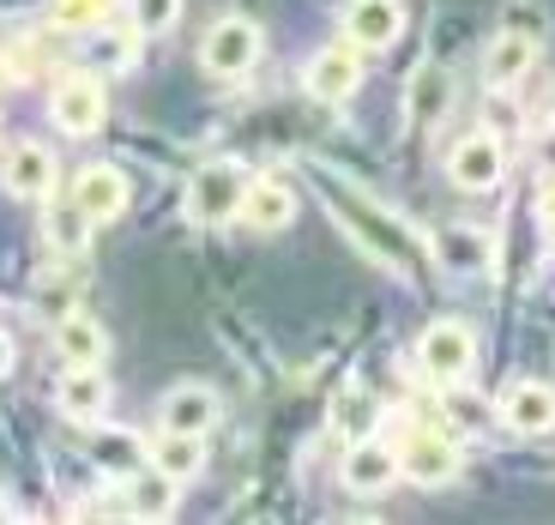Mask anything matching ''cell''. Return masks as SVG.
I'll return each instance as SVG.
<instances>
[{"label":"cell","mask_w":555,"mask_h":525,"mask_svg":"<svg viewBox=\"0 0 555 525\" xmlns=\"http://www.w3.org/2000/svg\"><path fill=\"white\" fill-rule=\"evenodd\" d=\"M320 188H326V200H333V212L345 218V230L357 235L362 248L375 254V260H387L392 272H423V260H429V248L416 242V230L404 218H392L387 206H375V200L362 194V188H350V181L338 176H320Z\"/></svg>","instance_id":"6da1fadb"},{"label":"cell","mask_w":555,"mask_h":525,"mask_svg":"<svg viewBox=\"0 0 555 525\" xmlns=\"http://www.w3.org/2000/svg\"><path fill=\"white\" fill-rule=\"evenodd\" d=\"M248 169L236 164V157H218V164L194 169V181H188V218L194 223H230L242 212V200H248Z\"/></svg>","instance_id":"7a4b0ae2"},{"label":"cell","mask_w":555,"mask_h":525,"mask_svg":"<svg viewBox=\"0 0 555 525\" xmlns=\"http://www.w3.org/2000/svg\"><path fill=\"white\" fill-rule=\"evenodd\" d=\"M416 362H423V374H429L435 387H459V381L477 369L472 326H465V320H435V326H423V338H416Z\"/></svg>","instance_id":"3957f363"},{"label":"cell","mask_w":555,"mask_h":525,"mask_svg":"<svg viewBox=\"0 0 555 525\" xmlns=\"http://www.w3.org/2000/svg\"><path fill=\"white\" fill-rule=\"evenodd\" d=\"M459 471H465V459H459V441L447 428H411L399 441V477L404 484L441 489V484H453Z\"/></svg>","instance_id":"277c9868"},{"label":"cell","mask_w":555,"mask_h":525,"mask_svg":"<svg viewBox=\"0 0 555 525\" xmlns=\"http://www.w3.org/2000/svg\"><path fill=\"white\" fill-rule=\"evenodd\" d=\"M266 37L254 18L242 13H223L218 25L206 30V42H199V61H206L211 79H242V73H254V61H260Z\"/></svg>","instance_id":"5b68a950"},{"label":"cell","mask_w":555,"mask_h":525,"mask_svg":"<svg viewBox=\"0 0 555 525\" xmlns=\"http://www.w3.org/2000/svg\"><path fill=\"white\" fill-rule=\"evenodd\" d=\"M49 115H55V127H61V133H73V139L98 133L103 115H109L98 73H85V67H79V73H67V79L55 85V98H49Z\"/></svg>","instance_id":"8992f818"},{"label":"cell","mask_w":555,"mask_h":525,"mask_svg":"<svg viewBox=\"0 0 555 525\" xmlns=\"http://www.w3.org/2000/svg\"><path fill=\"white\" fill-rule=\"evenodd\" d=\"M338 484L350 496H387L399 484V447L375 441V435H362V441L345 447V465H338Z\"/></svg>","instance_id":"52a82bcc"},{"label":"cell","mask_w":555,"mask_h":525,"mask_svg":"<svg viewBox=\"0 0 555 525\" xmlns=\"http://www.w3.org/2000/svg\"><path fill=\"white\" fill-rule=\"evenodd\" d=\"M302 85H308V98H314V103H350V98H357V85H362L357 42H326V49L308 61Z\"/></svg>","instance_id":"ba28073f"},{"label":"cell","mask_w":555,"mask_h":525,"mask_svg":"<svg viewBox=\"0 0 555 525\" xmlns=\"http://www.w3.org/2000/svg\"><path fill=\"white\" fill-rule=\"evenodd\" d=\"M429 260L453 278H483L489 266H495V242H489L483 230H472V223H447V230H435Z\"/></svg>","instance_id":"9c48e42d"},{"label":"cell","mask_w":555,"mask_h":525,"mask_svg":"<svg viewBox=\"0 0 555 525\" xmlns=\"http://www.w3.org/2000/svg\"><path fill=\"white\" fill-rule=\"evenodd\" d=\"M501 169H507V152H501L495 133H472V139H459L453 152H447V176H453L465 194H489V188L501 181Z\"/></svg>","instance_id":"30bf717a"},{"label":"cell","mask_w":555,"mask_h":525,"mask_svg":"<svg viewBox=\"0 0 555 525\" xmlns=\"http://www.w3.org/2000/svg\"><path fill=\"white\" fill-rule=\"evenodd\" d=\"M0 188L13 200H49L55 194V152L49 145H13V152L0 157Z\"/></svg>","instance_id":"8fae6325"},{"label":"cell","mask_w":555,"mask_h":525,"mask_svg":"<svg viewBox=\"0 0 555 525\" xmlns=\"http://www.w3.org/2000/svg\"><path fill=\"white\" fill-rule=\"evenodd\" d=\"M501 423L514 435H550L555 428V387L550 381H514L501 393Z\"/></svg>","instance_id":"7c38bea8"},{"label":"cell","mask_w":555,"mask_h":525,"mask_svg":"<svg viewBox=\"0 0 555 525\" xmlns=\"http://www.w3.org/2000/svg\"><path fill=\"white\" fill-rule=\"evenodd\" d=\"M404 30V0H350L345 7V37L357 49H392Z\"/></svg>","instance_id":"4fadbf2b"},{"label":"cell","mask_w":555,"mask_h":525,"mask_svg":"<svg viewBox=\"0 0 555 525\" xmlns=\"http://www.w3.org/2000/svg\"><path fill=\"white\" fill-rule=\"evenodd\" d=\"M73 200L85 206L91 223H109L127 212V176L115 164H85L79 176H73Z\"/></svg>","instance_id":"5bb4252c"},{"label":"cell","mask_w":555,"mask_h":525,"mask_svg":"<svg viewBox=\"0 0 555 525\" xmlns=\"http://www.w3.org/2000/svg\"><path fill=\"white\" fill-rule=\"evenodd\" d=\"M85 453H91V465H98L103 477H115V484H127V477L145 465V441H139L133 428H109V423H91Z\"/></svg>","instance_id":"9a60e30c"},{"label":"cell","mask_w":555,"mask_h":525,"mask_svg":"<svg viewBox=\"0 0 555 525\" xmlns=\"http://www.w3.org/2000/svg\"><path fill=\"white\" fill-rule=\"evenodd\" d=\"M145 465H157L169 484H194L206 471V435H188V428H164L157 441H145Z\"/></svg>","instance_id":"2e32d148"},{"label":"cell","mask_w":555,"mask_h":525,"mask_svg":"<svg viewBox=\"0 0 555 525\" xmlns=\"http://www.w3.org/2000/svg\"><path fill=\"white\" fill-rule=\"evenodd\" d=\"M55 405L73 423H103V411H109V381H103V369L67 362V374H61V387H55Z\"/></svg>","instance_id":"e0dca14e"},{"label":"cell","mask_w":555,"mask_h":525,"mask_svg":"<svg viewBox=\"0 0 555 525\" xmlns=\"http://www.w3.org/2000/svg\"><path fill=\"white\" fill-rule=\"evenodd\" d=\"M248 230H284V223L296 218V194H291V181H278V176H266V181H248V200H242V212H236Z\"/></svg>","instance_id":"ac0fdd59"},{"label":"cell","mask_w":555,"mask_h":525,"mask_svg":"<svg viewBox=\"0 0 555 525\" xmlns=\"http://www.w3.org/2000/svg\"><path fill=\"white\" fill-rule=\"evenodd\" d=\"M218 423V393L206 381H181L164 393V428H188V435H206Z\"/></svg>","instance_id":"d6986e66"},{"label":"cell","mask_w":555,"mask_h":525,"mask_svg":"<svg viewBox=\"0 0 555 525\" xmlns=\"http://www.w3.org/2000/svg\"><path fill=\"white\" fill-rule=\"evenodd\" d=\"M531 61H538V37H526V30H501V37L489 42V55H483V79L495 85V91H507V85H519L531 73Z\"/></svg>","instance_id":"ffe728a7"},{"label":"cell","mask_w":555,"mask_h":525,"mask_svg":"<svg viewBox=\"0 0 555 525\" xmlns=\"http://www.w3.org/2000/svg\"><path fill=\"white\" fill-rule=\"evenodd\" d=\"M55 350L61 362H79V369H103V357H109V338H103V326L91 315H67L55 326Z\"/></svg>","instance_id":"44dd1931"},{"label":"cell","mask_w":555,"mask_h":525,"mask_svg":"<svg viewBox=\"0 0 555 525\" xmlns=\"http://www.w3.org/2000/svg\"><path fill=\"white\" fill-rule=\"evenodd\" d=\"M447 103H453V73H447V61H423L411 73V115L423 127H435L447 115Z\"/></svg>","instance_id":"7402d4cb"},{"label":"cell","mask_w":555,"mask_h":525,"mask_svg":"<svg viewBox=\"0 0 555 525\" xmlns=\"http://www.w3.org/2000/svg\"><path fill=\"white\" fill-rule=\"evenodd\" d=\"M42 235H49V248L61 254H85V242H91V218H85L79 200H42Z\"/></svg>","instance_id":"603a6c76"},{"label":"cell","mask_w":555,"mask_h":525,"mask_svg":"<svg viewBox=\"0 0 555 525\" xmlns=\"http://www.w3.org/2000/svg\"><path fill=\"white\" fill-rule=\"evenodd\" d=\"M127 501H133V520H169L181 501V484H169L157 465H139L127 477Z\"/></svg>","instance_id":"cb8c5ba5"},{"label":"cell","mask_w":555,"mask_h":525,"mask_svg":"<svg viewBox=\"0 0 555 525\" xmlns=\"http://www.w3.org/2000/svg\"><path fill=\"white\" fill-rule=\"evenodd\" d=\"M375 417H380V405H375V393H362V387H345V393H338V405H333V428L345 435V441L375 435Z\"/></svg>","instance_id":"d4e9b609"},{"label":"cell","mask_w":555,"mask_h":525,"mask_svg":"<svg viewBox=\"0 0 555 525\" xmlns=\"http://www.w3.org/2000/svg\"><path fill=\"white\" fill-rule=\"evenodd\" d=\"M49 18H55V30H98L109 25V0H55Z\"/></svg>","instance_id":"484cf974"},{"label":"cell","mask_w":555,"mask_h":525,"mask_svg":"<svg viewBox=\"0 0 555 525\" xmlns=\"http://www.w3.org/2000/svg\"><path fill=\"white\" fill-rule=\"evenodd\" d=\"M133 7V30L139 37H157V30H169L181 18V0H127Z\"/></svg>","instance_id":"4316f807"},{"label":"cell","mask_w":555,"mask_h":525,"mask_svg":"<svg viewBox=\"0 0 555 525\" xmlns=\"http://www.w3.org/2000/svg\"><path fill=\"white\" fill-rule=\"evenodd\" d=\"M91 37H98V49H91V61H98V67H127V61H133V37L139 30H91Z\"/></svg>","instance_id":"83f0119b"},{"label":"cell","mask_w":555,"mask_h":525,"mask_svg":"<svg viewBox=\"0 0 555 525\" xmlns=\"http://www.w3.org/2000/svg\"><path fill=\"white\" fill-rule=\"evenodd\" d=\"M538 169L555 181V127H543V139H538Z\"/></svg>","instance_id":"f1b7e54d"},{"label":"cell","mask_w":555,"mask_h":525,"mask_svg":"<svg viewBox=\"0 0 555 525\" xmlns=\"http://www.w3.org/2000/svg\"><path fill=\"white\" fill-rule=\"evenodd\" d=\"M538 218H543V235L555 242V181H550V194L538 200Z\"/></svg>","instance_id":"f546056e"},{"label":"cell","mask_w":555,"mask_h":525,"mask_svg":"<svg viewBox=\"0 0 555 525\" xmlns=\"http://www.w3.org/2000/svg\"><path fill=\"white\" fill-rule=\"evenodd\" d=\"M13 369V338H7V332H0V374Z\"/></svg>","instance_id":"4dcf8cb0"},{"label":"cell","mask_w":555,"mask_h":525,"mask_svg":"<svg viewBox=\"0 0 555 525\" xmlns=\"http://www.w3.org/2000/svg\"><path fill=\"white\" fill-rule=\"evenodd\" d=\"M0 520H13V501H7V496H0Z\"/></svg>","instance_id":"1f68e13d"}]
</instances>
